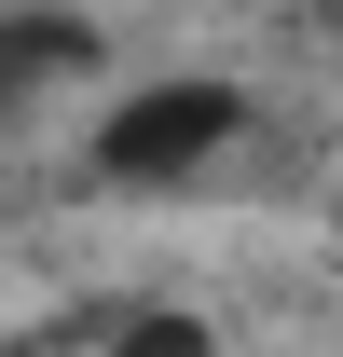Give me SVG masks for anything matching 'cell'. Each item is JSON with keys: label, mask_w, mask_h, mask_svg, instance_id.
Returning a JSON list of instances; mask_svg holds the SVG:
<instances>
[{"label": "cell", "mask_w": 343, "mask_h": 357, "mask_svg": "<svg viewBox=\"0 0 343 357\" xmlns=\"http://www.w3.org/2000/svg\"><path fill=\"white\" fill-rule=\"evenodd\" d=\"M220 137H247V96H234V83H151V96H124V110L96 124V178L165 192V178L220 165Z\"/></svg>", "instance_id": "cell-1"}, {"label": "cell", "mask_w": 343, "mask_h": 357, "mask_svg": "<svg viewBox=\"0 0 343 357\" xmlns=\"http://www.w3.org/2000/svg\"><path fill=\"white\" fill-rule=\"evenodd\" d=\"M124 357H206V330H192V316H137Z\"/></svg>", "instance_id": "cell-2"}]
</instances>
